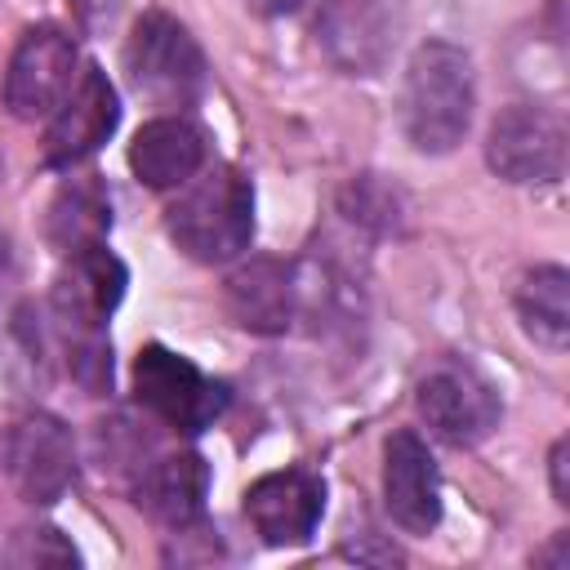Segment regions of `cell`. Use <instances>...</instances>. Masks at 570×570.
I'll return each mask as SVG.
<instances>
[{"instance_id":"7","label":"cell","mask_w":570,"mask_h":570,"mask_svg":"<svg viewBox=\"0 0 570 570\" xmlns=\"http://www.w3.org/2000/svg\"><path fill=\"white\" fill-rule=\"evenodd\" d=\"M76 76V40L62 27H31L4 71V107L18 120L53 116Z\"/></svg>"},{"instance_id":"4","label":"cell","mask_w":570,"mask_h":570,"mask_svg":"<svg viewBox=\"0 0 570 570\" xmlns=\"http://www.w3.org/2000/svg\"><path fill=\"white\" fill-rule=\"evenodd\" d=\"M134 396L142 410H151L165 428L174 432H205L223 410H227V383L209 379L200 365H191L187 356L147 343L134 361Z\"/></svg>"},{"instance_id":"3","label":"cell","mask_w":570,"mask_h":570,"mask_svg":"<svg viewBox=\"0 0 570 570\" xmlns=\"http://www.w3.org/2000/svg\"><path fill=\"white\" fill-rule=\"evenodd\" d=\"M125 67L138 94L156 107H187L205 89V53L169 13H142L125 45Z\"/></svg>"},{"instance_id":"9","label":"cell","mask_w":570,"mask_h":570,"mask_svg":"<svg viewBox=\"0 0 570 570\" xmlns=\"http://www.w3.org/2000/svg\"><path fill=\"white\" fill-rule=\"evenodd\" d=\"M120 125V98L102 67H85L80 80L67 89V98L53 107V120L45 129V165L71 169L85 156H94Z\"/></svg>"},{"instance_id":"13","label":"cell","mask_w":570,"mask_h":570,"mask_svg":"<svg viewBox=\"0 0 570 570\" xmlns=\"http://www.w3.org/2000/svg\"><path fill=\"white\" fill-rule=\"evenodd\" d=\"M125 263L98 240V245H85L76 254H67V267L58 272L53 281V312L58 321L76 334V338H89V334H102V321L111 316V307L120 303L125 294Z\"/></svg>"},{"instance_id":"18","label":"cell","mask_w":570,"mask_h":570,"mask_svg":"<svg viewBox=\"0 0 570 570\" xmlns=\"http://www.w3.org/2000/svg\"><path fill=\"white\" fill-rule=\"evenodd\" d=\"M111 227V200L94 178H71L49 205V240L62 254H76L85 245H98Z\"/></svg>"},{"instance_id":"19","label":"cell","mask_w":570,"mask_h":570,"mask_svg":"<svg viewBox=\"0 0 570 570\" xmlns=\"http://www.w3.org/2000/svg\"><path fill=\"white\" fill-rule=\"evenodd\" d=\"M338 209H343L347 223H356L365 232H379V236H396L401 223H405V196L392 183H383L379 174L352 178L338 196Z\"/></svg>"},{"instance_id":"17","label":"cell","mask_w":570,"mask_h":570,"mask_svg":"<svg viewBox=\"0 0 570 570\" xmlns=\"http://www.w3.org/2000/svg\"><path fill=\"white\" fill-rule=\"evenodd\" d=\"M517 316L521 330L543 343L548 352H561L570 343V276L557 263H543L521 276L517 285Z\"/></svg>"},{"instance_id":"21","label":"cell","mask_w":570,"mask_h":570,"mask_svg":"<svg viewBox=\"0 0 570 570\" xmlns=\"http://www.w3.org/2000/svg\"><path fill=\"white\" fill-rule=\"evenodd\" d=\"M548 472H552V499H557L561 508H570V441H566V436L552 445Z\"/></svg>"},{"instance_id":"15","label":"cell","mask_w":570,"mask_h":570,"mask_svg":"<svg viewBox=\"0 0 570 570\" xmlns=\"http://www.w3.org/2000/svg\"><path fill=\"white\" fill-rule=\"evenodd\" d=\"M200 165H205V134L183 116H156L129 142V169L138 174V183L156 191L183 187Z\"/></svg>"},{"instance_id":"11","label":"cell","mask_w":570,"mask_h":570,"mask_svg":"<svg viewBox=\"0 0 570 570\" xmlns=\"http://www.w3.org/2000/svg\"><path fill=\"white\" fill-rule=\"evenodd\" d=\"M325 512V481L307 468L267 472L245 490V517L263 534V543H307Z\"/></svg>"},{"instance_id":"6","label":"cell","mask_w":570,"mask_h":570,"mask_svg":"<svg viewBox=\"0 0 570 570\" xmlns=\"http://www.w3.org/2000/svg\"><path fill=\"white\" fill-rule=\"evenodd\" d=\"M419 414L445 445H476L499 428V392L468 361H441L419 383Z\"/></svg>"},{"instance_id":"22","label":"cell","mask_w":570,"mask_h":570,"mask_svg":"<svg viewBox=\"0 0 570 570\" xmlns=\"http://www.w3.org/2000/svg\"><path fill=\"white\" fill-rule=\"evenodd\" d=\"M566 543H570V539H566V534H557V543H552L548 552H539L534 561H552V566H566Z\"/></svg>"},{"instance_id":"23","label":"cell","mask_w":570,"mask_h":570,"mask_svg":"<svg viewBox=\"0 0 570 570\" xmlns=\"http://www.w3.org/2000/svg\"><path fill=\"white\" fill-rule=\"evenodd\" d=\"M0 178H4V160H0Z\"/></svg>"},{"instance_id":"16","label":"cell","mask_w":570,"mask_h":570,"mask_svg":"<svg viewBox=\"0 0 570 570\" xmlns=\"http://www.w3.org/2000/svg\"><path fill=\"white\" fill-rule=\"evenodd\" d=\"M205 494H209V468L196 450L160 454L156 463H147L138 485V503L169 530H191L205 517Z\"/></svg>"},{"instance_id":"2","label":"cell","mask_w":570,"mask_h":570,"mask_svg":"<svg viewBox=\"0 0 570 570\" xmlns=\"http://www.w3.org/2000/svg\"><path fill=\"white\" fill-rule=\"evenodd\" d=\"M174 245L196 263H232L254 240V183L236 165L196 169L165 214Z\"/></svg>"},{"instance_id":"5","label":"cell","mask_w":570,"mask_h":570,"mask_svg":"<svg viewBox=\"0 0 570 570\" xmlns=\"http://www.w3.org/2000/svg\"><path fill=\"white\" fill-rule=\"evenodd\" d=\"M485 165L503 183H557L566 174V125L548 107L512 102L485 134Z\"/></svg>"},{"instance_id":"1","label":"cell","mask_w":570,"mask_h":570,"mask_svg":"<svg viewBox=\"0 0 570 570\" xmlns=\"http://www.w3.org/2000/svg\"><path fill=\"white\" fill-rule=\"evenodd\" d=\"M476 107L472 58L450 40H423L410 53L401 85V125L414 151L445 156L463 142Z\"/></svg>"},{"instance_id":"20","label":"cell","mask_w":570,"mask_h":570,"mask_svg":"<svg viewBox=\"0 0 570 570\" xmlns=\"http://www.w3.org/2000/svg\"><path fill=\"white\" fill-rule=\"evenodd\" d=\"M9 561H13V566H76L80 552H76L53 525H36V530H18V534H13Z\"/></svg>"},{"instance_id":"14","label":"cell","mask_w":570,"mask_h":570,"mask_svg":"<svg viewBox=\"0 0 570 570\" xmlns=\"http://www.w3.org/2000/svg\"><path fill=\"white\" fill-rule=\"evenodd\" d=\"M227 312L249 334H285L298 316V267L249 258L227 276Z\"/></svg>"},{"instance_id":"12","label":"cell","mask_w":570,"mask_h":570,"mask_svg":"<svg viewBox=\"0 0 570 570\" xmlns=\"http://www.w3.org/2000/svg\"><path fill=\"white\" fill-rule=\"evenodd\" d=\"M392 9L387 0H321L316 45L347 76H374L392 53Z\"/></svg>"},{"instance_id":"10","label":"cell","mask_w":570,"mask_h":570,"mask_svg":"<svg viewBox=\"0 0 570 570\" xmlns=\"http://www.w3.org/2000/svg\"><path fill=\"white\" fill-rule=\"evenodd\" d=\"M383 503L405 534H428L441 521V472L428 441L410 428L392 432L383 445Z\"/></svg>"},{"instance_id":"8","label":"cell","mask_w":570,"mask_h":570,"mask_svg":"<svg viewBox=\"0 0 570 570\" xmlns=\"http://www.w3.org/2000/svg\"><path fill=\"white\" fill-rule=\"evenodd\" d=\"M4 463L27 503H58L76 481V436L58 414L36 410L13 423Z\"/></svg>"}]
</instances>
